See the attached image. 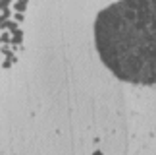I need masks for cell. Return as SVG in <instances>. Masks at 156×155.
<instances>
[{"label": "cell", "instance_id": "6da1fadb", "mask_svg": "<svg viewBox=\"0 0 156 155\" xmlns=\"http://www.w3.org/2000/svg\"><path fill=\"white\" fill-rule=\"evenodd\" d=\"M102 64L125 83L156 85V0H118L94 17Z\"/></svg>", "mask_w": 156, "mask_h": 155}, {"label": "cell", "instance_id": "7a4b0ae2", "mask_svg": "<svg viewBox=\"0 0 156 155\" xmlns=\"http://www.w3.org/2000/svg\"><path fill=\"white\" fill-rule=\"evenodd\" d=\"M23 43V31L21 29H16V31H12V47H17Z\"/></svg>", "mask_w": 156, "mask_h": 155}, {"label": "cell", "instance_id": "3957f363", "mask_svg": "<svg viewBox=\"0 0 156 155\" xmlns=\"http://www.w3.org/2000/svg\"><path fill=\"white\" fill-rule=\"evenodd\" d=\"M2 29H8V31L12 33V31H16V29H20L17 27V21H12V20H8V21H4L2 25H0Z\"/></svg>", "mask_w": 156, "mask_h": 155}, {"label": "cell", "instance_id": "277c9868", "mask_svg": "<svg viewBox=\"0 0 156 155\" xmlns=\"http://www.w3.org/2000/svg\"><path fill=\"white\" fill-rule=\"evenodd\" d=\"M25 8H27V2H23V0H17V2H14V10L16 12H25Z\"/></svg>", "mask_w": 156, "mask_h": 155}, {"label": "cell", "instance_id": "5b68a950", "mask_svg": "<svg viewBox=\"0 0 156 155\" xmlns=\"http://www.w3.org/2000/svg\"><path fill=\"white\" fill-rule=\"evenodd\" d=\"M10 17H12V12H10V8H8V10H2V14H0V25H2L4 21H8Z\"/></svg>", "mask_w": 156, "mask_h": 155}, {"label": "cell", "instance_id": "8992f818", "mask_svg": "<svg viewBox=\"0 0 156 155\" xmlns=\"http://www.w3.org/2000/svg\"><path fill=\"white\" fill-rule=\"evenodd\" d=\"M0 43H12V33H2L0 35Z\"/></svg>", "mask_w": 156, "mask_h": 155}, {"label": "cell", "instance_id": "52a82bcc", "mask_svg": "<svg viewBox=\"0 0 156 155\" xmlns=\"http://www.w3.org/2000/svg\"><path fill=\"white\" fill-rule=\"evenodd\" d=\"M10 4H12V0H0V12H2V10H8Z\"/></svg>", "mask_w": 156, "mask_h": 155}, {"label": "cell", "instance_id": "ba28073f", "mask_svg": "<svg viewBox=\"0 0 156 155\" xmlns=\"http://www.w3.org/2000/svg\"><path fill=\"white\" fill-rule=\"evenodd\" d=\"M0 51H2V55H6V58H10L12 55H14V52H12V49H10V47H6V45H4Z\"/></svg>", "mask_w": 156, "mask_h": 155}, {"label": "cell", "instance_id": "9c48e42d", "mask_svg": "<svg viewBox=\"0 0 156 155\" xmlns=\"http://www.w3.org/2000/svg\"><path fill=\"white\" fill-rule=\"evenodd\" d=\"M23 20H25V17H23V14H21V12H16V14H14V21H17V23H21Z\"/></svg>", "mask_w": 156, "mask_h": 155}, {"label": "cell", "instance_id": "30bf717a", "mask_svg": "<svg viewBox=\"0 0 156 155\" xmlns=\"http://www.w3.org/2000/svg\"><path fill=\"white\" fill-rule=\"evenodd\" d=\"M10 66H12V60H10V58H6V60L2 62V68H4V70H8Z\"/></svg>", "mask_w": 156, "mask_h": 155}, {"label": "cell", "instance_id": "8fae6325", "mask_svg": "<svg viewBox=\"0 0 156 155\" xmlns=\"http://www.w3.org/2000/svg\"><path fill=\"white\" fill-rule=\"evenodd\" d=\"M10 60H12V64H16V62H17V56H16V55H12V56H10Z\"/></svg>", "mask_w": 156, "mask_h": 155}, {"label": "cell", "instance_id": "7c38bea8", "mask_svg": "<svg viewBox=\"0 0 156 155\" xmlns=\"http://www.w3.org/2000/svg\"><path fill=\"white\" fill-rule=\"evenodd\" d=\"M93 155H102V151H98V149H97V151H94Z\"/></svg>", "mask_w": 156, "mask_h": 155}, {"label": "cell", "instance_id": "4fadbf2b", "mask_svg": "<svg viewBox=\"0 0 156 155\" xmlns=\"http://www.w3.org/2000/svg\"><path fill=\"white\" fill-rule=\"evenodd\" d=\"M23 2H29V0H23Z\"/></svg>", "mask_w": 156, "mask_h": 155}]
</instances>
